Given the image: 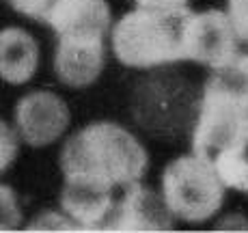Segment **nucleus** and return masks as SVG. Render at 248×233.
I'll return each instance as SVG.
<instances>
[{"mask_svg": "<svg viewBox=\"0 0 248 233\" xmlns=\"http://www.w3.org/2000/svg\"><path fill=\"white\" fill-rule=\"evenodd\" d=\"M59 162L63 214L80 229H110L123 192L142 179L149 155L130 130L97 121L65 140Z\"/></svg>", "mask_w": 248, "mask_h": 233, "instance_id": "obj_1", "label": "nucleus"}, {"mask_svg": "<svg viewBox=\"0 0 248 233\" xmlns=\"http://www.w3.org/2000/svg\"><path fill=\"white\" fill-rule=\"evenodd\" d=\"M192 154L240 190L248 173V54L237 52L203 87L192 125Z\"/></svg>", "mask_w": 248, "mask_h": 233, "instance_id": "obj_2", "label": "nucleus"}, {"mask_svg": "<svg viewBox=\"0 0 248 233\" xmlns=\"http://www.w3.org/2000/svg\"><path fill=\"white\" fill-rule=\"evenodd\" d=\"M190 9L138 7L112 26L114 59L125 67L151 69L184 61V22Z\"/></svg>", "mask_w": 248, "mask_h": 233, "instance_id": "obj_3", "label": "nucleus"}, {"mask_svg": "<svg viewBox=\"0 0 248 233\" xmlns=\"http://www.w3.org/2000/svg\"><path fill=\"white\" fill-rule=\"evenodd\" d=\"M225 182L207 160L181 155L162 173V199L170 216L184 222H205L225 203Z\"/></svg>", "mask_w": 248, "mask_h": 233, "instance_id": "obj_4", "label": "nucleus"}, {"mask_svg": "<svg viewBox=\"0 0 248 233\" xmlns=\"http://www.w3.org/2000/svg\"><path fill=\"white\" fill-rule=\"evenodd\" d=\"M181 46L184 61H194L216 69L237 54V35L225 11H190L184 22Z\"/></svg>", "mask_w": 248, "mask_h": 233, "instance_id": "obj_5", "label": "nucleus"}, {"mask_svg": "<svg viewBox=\"0 0 248 233\" xmlns=\"http://www.w3.org/2000/svg\"><path fill=\"white\" fill-rule=\"evenodd\" d=\"M69 106L52 91H28L13 110V130L26 145L41 149L56 142L69 127Z\"/></svg>", "mask_w": 248, "mask_h": 233, "instance_id": "obj_6", "label": "nucleus"}, {"mask_svg": "<svg viewBox=\"0 0 248 233\" xmlns=\"http://www.w3.org/2000/svg\"><path fill=\"white\" fill-rule=\"evenodd\" d=\"M44 24L59 44H106L110 7L106 0H56Z\"/></svg>", "mask_w": 248, "mask_h": 233, "instance_id": "obj_7", "label": "nucleus"}, {"mask_svg": "<svg viewBox=\"0 0 248 233\" xmlns=\"http://www.w3.org/2000/svg\"><path fill=\"white\" fill-rule=\"evenodd\" d=\"M175 218L160 194L151 192L140 182L132 184L123 192L121 201L114 212L110 229L121 231H162L170 229Z\"/></svg>", "mask_w": 248, "mask_h": 233, "instance_id": "obj_8", "label": "nucleus"}, {"mask_svg": "<svg viewBox=\"0 0 248 233\" xmlns=\"http://www.w3.org/2000/svg\"><path fill=\"white\" fill-rule=\"evenodd\" d=\"M39 67V46L35 37L20 26L0 28V80L7 84H26Z\"/></svg>", "mask_w": 248, "mask_h": 233, "instance_id": "obj_9", "label": "nucleus"}, {"mask_svg": "<svg viewBox=\"0 0 248 233\" xmlns=\"http://www.w3.org/2000/svg\"><path fill=\"white\" fill-rule=\"evenodd\" d=\"M22 225V207L13 188L0 184V231L16 229Z\"/></svg>", "mask_w": 248, "mask_h": 233, "instance_id": "obj_10", "label": "nucleus"}, {"mask_svg": "<svg viewBox=\"0 0 248 233\" xmlns=\"http://www.w3.org/2000/svg\"><path fill=\"white\" fill-rule=\"evenodd\" d=\"M17 151H20V136L7 121L0 119V175L13 164Z\"/></svg>", "mask_w": 248, "mask_h": 233, "instance_id": "obj_11", "label": "nucleus"}, {"mask_svg": "<svg viewBox=\"0 0 248 233\" xmlns=\"http://www.w3.org/2000/svg\"><path fill=\"white\" fill-rule=\"evenodd\" d=\"M227 16L237 35V41L248 46V0H227Z\"/></svg>", "mask_w": 248, "mask_h": 233, "instance_id": "obj_12", "label": "nucleus"}, {"mask_svg": "<svg viewBox=\"0 0 248 233\" xmlns=\"http://www.w3.org/2000/svg\"><path fill=\"white\" fill-rule=\"evenodd\" d=\"M4 2H7L16 13L28 17V20L44 22L47 11L52 9V4H54L56 0H4Z\"/></svg>", "mask_w": 248, "mask_h": 233, "instance_id": "obj_13", "label": "nucleus"}, {"mask_svg": "<svg viewBox=\"0 0 248 233\" xmlns=\"http://www.w3.org/2000/svg\"><path fill=\"white\" fill-rule=\"evenodd\" d=\"M138 7L149 9H181L188 4V0H134Z\"/></svg>", "mask_w": 248, "mask_h": 233, "instance_id": "obj_14", "label": "nucleus"}, {"mask_svg": "<svg viewBox=\"0 0 248 233\" xmlns=\"http://www.w3.org/2000/svg\"><path fill=\"white\" fill-rule=\"evenodd\" d=\"M240 190H244V192H248V173H246V177H244V184H242V188Z\"/></svg>", "mask_w": 248, "mask_h": 233, "instance_id": "obj_15", "label": "nucleus"}]
</instances>
